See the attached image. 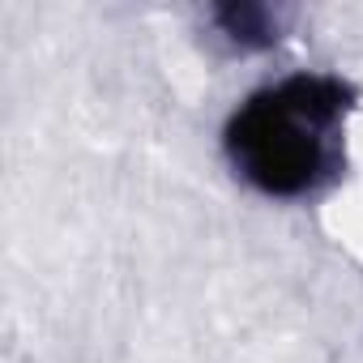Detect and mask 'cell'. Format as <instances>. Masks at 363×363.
<instances>
[{"instance_id":"obj_2","label":"cell","mask_w":363,"mask_h":363,"mask_svg":"<svg viewBox=\"0 0 363 363\" xmlns=\"http://www.w3.org/2000/svg\"><path fill=\"white\" fill-rule=\"evenodd\" d=\"M218 22H223V30H227L231 39H244V43H248V39H257V43L269 39V13H265V9H252V5L223 9Z\"/></svg>"},{"instance_id":"obj_1","label":"cell","mask_w":363,"mask_h":363,"mask_svg":"<svg viewBox=\"0 0 363 363\" xmlns=\"http://www.w3.org/2000/svg\"><path fill=\"white\" fill-rule=\"evenodd\" d=\"M346 90L337 77H286L252 94L227 124L235 171L269 197H295L325 171V141L342 120Z\"/></svg>"}]
</instances>
